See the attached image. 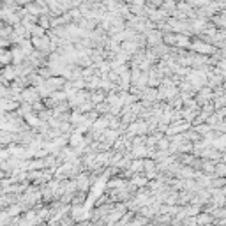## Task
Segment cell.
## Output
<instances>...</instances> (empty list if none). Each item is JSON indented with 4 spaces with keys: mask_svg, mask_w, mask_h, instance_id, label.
Returning a JSON list of instances; mask_svg holds the SVG:
<instances>
[{
    "mask_svg": "<svg viewBox=\"0 0 226 226\" xmlns=\"http://www.w3.org/2000/svg\"><path fill=\"white\" fill-rule=\"evenodd\" d=\"M129 170H131L129 173H140V171H143V170H145V161H140V159L134 161Z\"/></svg>",
    "mask_w": 226,
    "mask_h": 226,
    "instance_id": "cell-1",
    "label": "cell"
},
{
    "mask_svg": "<svg viewBox=\"0 0 226 226\" xmlns=\"http://www.w3.org/2000/svg\"><path fill=\"white\" fill-rule=\"evenodd\" d=\"M90 101H92L94 104H97V103H101V101H106V99H104L103 92H94V94H90Z\"/></svg>",
    "mask_w": 226,
    "mask_h": 226,
    "instance_id": "cell-2",
    "label": "cell"
},
{
    "mask_svg": "<svg viewBox=\"0 0 226 226\" xmlns=\"http://www.w3.org/2000/svg\"><path fill=\"white\" fill-rule=\"evenodd\" d=\"M81 140H83V138H81V134H80V133H76L74 136H72V140H71V145H72V147H76V145L80 143Z\"/></svg>",
    "mask_w": 226,
    "mask_h": 226,
    "instance_id": "cell-3",
    "label": "cell"
},
{
    "mask_svg": "<svg viewBox=\"0 0 226 226\" xmlns=\"http://www.w3.org/2000/svg\"><path fill=\"white\" fill-rule=\"evenodd\" d=\"M155 165L152 163V161H145V170H154Z\"/></svg>",
    "mask_w": 226,
    "mask_h": 226,
    "instance_id": "cell-4",
    "label": "cell"
}]
</instances>
